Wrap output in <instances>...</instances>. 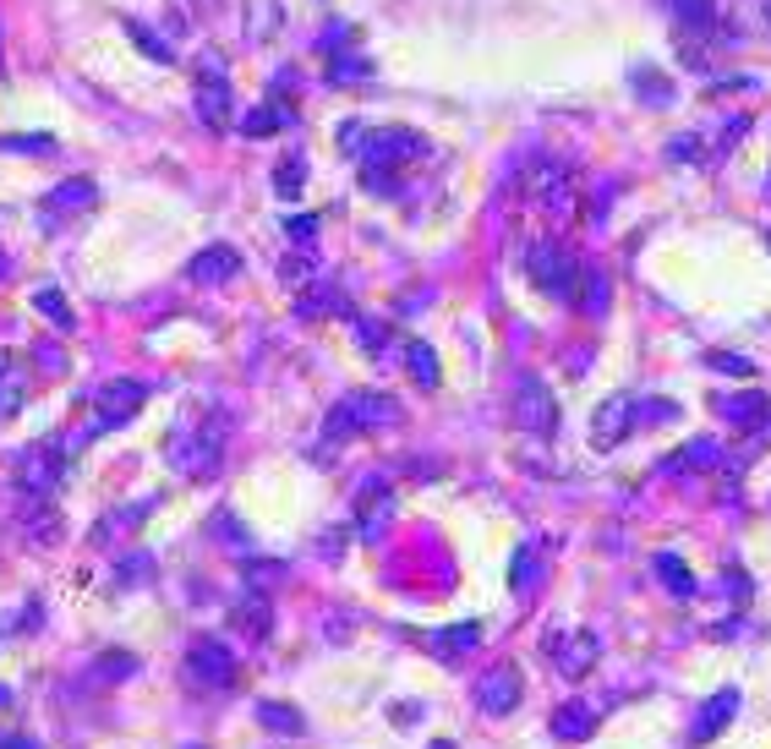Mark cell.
<instances>
[{"mask_svg":"<svg viewBox=\"0 0 771 749\" xmlns=\"http://www.w3.org/2000/svg\"><path fill=\"white\" fill-rule=\"evenodd\" d=\"M225 432H230V416H214V411H186L181 427L170 432V471L181 476H214L219 454H225Z\"/></svg>","mask_w":771,"mask_h":749,"instance_id":"1","label":"cell"},{"mask_svg":"<svg viewBox=\"0 0 771 749\" xmlns=\"http://www.w3.org/2000/svg\"><path fill=\"white\" fill-rule=\"evenodd\" d=\"M525 274H531V285L542 290V296L569 301V307H575L586 263H580V257L564 247V241H531V247H525Z\"/></svg>","mask_w":771,"mask_h":749,"instance_id":"2","label":"cell"},{"mask_svg":"<svg viewBox=\"0 0 771 749\" xmlns=\"http://www.w3.org/2000/svg\"><path fill=\"white\" fill-rule=\"evenodd\" d=\"M400 421V405L389 394H345L340 405L323 421V443H340V438H356V432H378V427H394Z\"/></svg>","mask_w":771,"mask_h":749,"instance_id":"3","label":"cell"},{"mask_svg":"<svg viewBox=\"0 0 771 749\" xmlns=\"http://www.w3.org/2000/svg\"><path fill=\"white\" fill-rule=\"evenodd\" d=\"M514 421H520V432H536V438H547L558 427V400L536 372L514 378Z\"/></svg>","mask_w":771,"mask_h":749,"instance_id":"4","label":"cell"},{"mask_svg":"<svg viewBox=\"0 0 771 749\" xmlns=\"http://www.w3.org/2000/svg\"><path fill=\"white\" fill-rule=\"evenodd\" d=\"M61 476H66V449H55V443H39L17 460V487L28 498H50L61 487Z\"/></svg>","mask_w":771,"mask_h":749,"instance_id":"5","label":"cell"},{"mask_svg":"<svg viewBox=\"0 0 771 749\" xmlns=\"http://www.w3.org/2000/svg\"><path fill=\"white\" fill-rule=\"evenodd\" d=\"M230 115H236V99H230V77L219 61H203V77H197V121L225 132Z\"/></svg>","mask_w":771,"mask_h":749,"instance_id":"6","label":"cell"},{"mask_svg":"<svg viewBox=\"0 0 771 749\" xmlns=\"http://www.w3.org/2000/svg\"><path fill=\"white\" fill-rule=\"evenodd\" d=\"M143 400H148V383H137V378H115V383H104V389H99V405H93V432L121 427L126 416L143 411Z\"/></svg>","mask_w":771,"mask_h":749,"instance_id":"7","label":"cell"},{"mask_svg":"<svg viewBox=\"0 0 771 749\" xmlns=\"http://www.w3.org/2000/svg\"><path fill=\"white\" fill-rule=\"evenodd\" d=\"M739 706H744V695H739V689H717V695H711L706 706L695 711V722H689V744H695V749L717 744L722 733H728V722L739 717Z\"/></svg>","mask_w":771,"mask_h":749,"instance_id":"8","label":"cell"},{"mask_svg":"<svg viewBox=\"0 0 771 749\" xmlns=\"http://www.w3.org/2000/svg\"><path fill=\"white\" fill-rule=\"evenodd\" d=\"M186 673L197 678V684H214V689H230L236 684V662H230V651L219 646V640H192V651H186Z\"/></svg>","mask_w":771,"mask_h":749,"instance_id":"9","label":"cell"},{"mask_svg":"<svg viewBox=\"0 0 771 749\" xmlns=\"http://www.w3.org/2000/svg\"><path fill=\"white\" fill-rule=\"evenodd\" d=\"M520 667H487L482 678H476V706L487 711V717H504V711L520 706Z\"/></svg>","mask_w":771,"mask_h":749,"instance_id":"10","label":"cell"},{"mask_svg":"<svg viewBox=\"0 0 771 749\" xmlns=\"http://www.w3.org/2000/svg\"><path fill=\"white\" fill-rule=\"evenodd\" d=\"M629 432H635V400L629 394H613L607 405H597V416H591V443L597 449H618Z\"/></svg>","mask_w":771,"mask_h":749,"instance_id":"11","label":"cell"},{"mask_svg":"<svg viewBox=\"0 0 771 749\" xmlns=\"http://www.w3.org/2000/svg\"><path fill=\"white\" fill-rule=\"evenodd\" d=\"M597 651H602V640L597 635H586V629H580V635H564V640H553V667L564 678H586L591 673V662H597Z\"/></svg>","mask_w":771,"mask_h":749,"instance_id":"12","label":"cell"},{"mask_svg":"<svg viewBox=\"0 0 771 749\" xmlns=\"http://www.w3.org/2000/svg\"><path fill=\"white\" fill-rule=\"evenodd\" d=\"M236 268H241L236 247H208L186 263V279H192V285H225V279H236Z\"/></svg>","mask_w":771,"mask_h":749,"instance_id":"13","label":"cell"},{"mask_svg":"<svg viewBox=\"0 0 771 749\" xmlns=\"http://www.w3.org/2000/svg\"><path fill=\"white\" fill-rule=\"evenodd\" d=\"M717 460H722V443H717V438H695V443H684L679 454H668V460H662V476H679V471H711Z\"/></svg>","mask_w":771,"mask_h":749,"instance_id":"14","label":"cell"},{"mask_svg":"<svg viewBox=\"0 0 771 749\" xmlns=\"http://www.w3.org/2000/svg\"><path fill=\"white\" fill-rule=\"evenodd\" d=\"M482 646V624H454V629H438V635H427V651H438L443 662H460L465 651H476Z\"/></svg>","mask_w":771,"mask_h":749,"instance_id":"15","label":"cell"},{"mask_svg":"<svg viewBox=\"0 0 771 749\" xmlns=\"http://www.w3.org/2000/svg\"><path fill=\"white\" fill-rule=\"evenodd\" d=\"M553 733H558L564 744H586L591 733H597V706H586V700H569V706L553 717Z\"/></svg>","mask_w":771,"mask_h":749,"instance_id":"16","label":"cell"},{"mask_svg":"<svg viewBox=\"0 0 771 749\" xmlns=\"http://www.w3.org/2000/svg\"><path fill=\"white\" fill-rule=\"evenodd\" d=\"M93 197H99V192H93L88 181H66V186H55V192H50V197H44V203H39V214H44V219L83 214V208H93Z\"/></svg>","mask_w":771,"mask_h":749,"instance_id":"17","label":"cell"},{"mask_svg":"<svg viewBox=\"0 0 771 749\" xmlns=\"http://www.w3.org/2000/svg\"><path fill=\"white\" fill-rule=\"evenodd\" d=\"M575 307L586 312V318H602V312L613 307V279H607L602 268H586V274H580V296H575Z\"/></svg>","mask_w":771,"mask_h":749,"instance_id":"18","label":"cell"},{"mask_svg":"<svg viewBox=\"0 0 771 749\" xmlns=\"http://www.w3.org/2000/svg\"><path fill=\"white\" fill-rule=\"evenodd\" d=\"M722 416L739 421V427H766L771 421V394H733V400H722Z\"/></svg>","mask_w":771,"mask_h":749,"instance_id":"19","label":"cell"},{"mask_svg":"<svg viewBox=\"0 0 771 749\" xmlns=\"http://www.w3.org/2000/svg\"><path fill=\"white\" fill-rule=\"evenodd\" d=\"M22 400H28V372H22L17 361H0V421L17 416Z\"/></svg>","mask_w":771,"mask_h":749,"instance_id":"20","label":"cell"},{"mask_svg":"<svg viewBox=\"0 0 771 749\" xmlns=\"http://www.w3.org/2000/svg\"><path fill=\"white\" fill-rule=\"evenodd\" d=\"M651 569L662 575V585H668L673 596H695V575L684 569V558H679V553H657V558H651Z\"/></svg>","mask_w":771,"mask_h":749,"instance_id":"21","label":"cell"},{"mask_svg":"<svg viewBox=\"0 0 771 749\" xmlns=\"http://www.w3.org/2000/svg\"><path fill=\"white\" fill-rule=\"evenodd\" d=\"M290 121H296V115H290L285 104H257L247 121H241V132H247V137H268V132H285Z\"/></svg>","mask_w":771,"mask_h":749,"instance_id":"22","label":"cell"},{"mask_svg":"<svg viewBox=\"0 0 771 749\" xmlns=\"http://www.w3.org/2000/svg\"><path fill=\"white\" fill-rule=\"evenodd\" d=\"M33 307H39V312H44V318H50V323H55V329H61V334H72V329H77L72 307H66V296H61V290H55V285L33 290Z\"/></svg>","mask_w":771,"mask_h":749,"instance_id":"23","label":"cell"},{"mask_svg":"<svg viewBox=\"0 0 771 749\" xmlns=\"http://www.w3.org/2000/svg\"><path fill=\"white\" fill-rule=\"evenodd\" d=\"M668 6H673V17H679V28H695V33L717 28V6H711V0H668Z\"/></svg>","mask_w":771,"mask_h":749,"instance_id":"24","label":"cell"},{"mask_svg":"<svg viewBox=\"0 0 771 749\" xmlns=\"http://www.w3.org/2000/svg\"><path fill=\"white\" fill-rule=\"evenodd\" d=\"M629 83L640 88V99H646V104H657V110H662V104H673V83L662 72H651V66H635V72H629Z\"/></svg>","mask_w":771,"mask_h":749,"instance_id":"25","label":"cell"},{"mask_svg":"<svg viewBox=\"0 0 771 749\" xmlns=\"http://www.w3.org/2000/svg\"><path fill=\"white\" fill-rule=\"evenodd\" d=\"M301 186H307V159L301 154H285L274 165V192L279 197H301Z\"/></svg>","mask_w":771,"mask_h":749,"instance_id":"26","label":"cell"},{"mask_svg":"<svg viewBox=\"0 0 771 749\" xmlns=\"http://www.w3.org/2000/svg\"><path fill=\"white\" fill-rule=\"evenodd\" d=\"M329 307H340L345 318H350V307L340 301V290H329V285H312L307 296H296V312H301V318H323Z\"/></svg>","mask_w":771,"mask_h":749,"instance_id":"27","label":"cell"},{"mask_svg":"<svg viewBox=\"0 0 771 749\" xmlns=\"http://www.w3.org/2000/svg\"><path fill=\"white\" fill-rule=\"evenodd\" d=\"M405 361H411V378L422 383V389H432V383H438V356H432L422 339H411V345H405Z\"/></svg>","mask_w":771,"mask_h":749,"instance_id":"28","label":"cell"},{"mask_svg":"<svg viewBox=\"0 0 771 749\" xmlns=\"http://www.w3.org/2000/svg\"><path fill=\"white\" fill-rule=\"evenodd\" d=\"M126 33H132V39L143 44V55H148V61H175V50H170L165 39H159L154 28H148V22H137V17H132V22H126Z\"/></svg>","mask_w":771,"mask_h":749,"instance_id":"29","label":"cell"},{"mask_svg":"<svg viewBox=\"0 0 771 749\" xmlns=\"http://www.w3.org/2000/svg\"><path fill=\"white\" fill-rule=\"evenodd\" d=\"M257 722L274 728V733H301V711H285L279 700H263V706H257Z\"/></svg>","mask_w":771,"mask_h":749,"instance_id":"30","label":"cell"},{"mask_svg":"<svg viewBox=\"0 0 771 749\" xmlns=\"http://www.w3.org/2000/svg\"><path fill=\"white\" fill-rule=\"evenodd\" d=\"M372 77V61H361V55H334L329 61V83H367Z\"/></svg>","mask_w":771,"mask_h":749,"instance_id":"31","label":"cell"},{"mask_svg":"<svg viewBox=\"0 0 771 749\" xmlns=\"http://www.w3.org/2000/svg\"><path fill=\"white\" fill-rule=\"evenodd\" d=\"M241 629L268 635V602H263V596H257V602H241Z\"/></svg>","mask_w":771,"mask_h":749,"instance_id":"32","label":"cell"},{"mask_svg":"<svg viewBox=\"0 0 771 749\" xmlns=\"http://www.w3.org/2000/svg\"><path fill=\"white\" fill-rule=\"evenodd\" d=\"M0 148H11V154H55L50 137H0Z\"/></svg>","mask_w":771,"mask_h":749,"instance_id":"33","label":"cell"},{"mask_svg":"<svg viewBox=\"0 0 771 749\" xmlns=\"http://www.w3.org/2000/svg\"><path fill=\"white\" fill-rule=\"evenodd\" d=\"M536 585V558H531V547H525L520 558H514V591H531Z\"/></svg>","mask_w":771,"mask_h":749,"instance_id":"34","label":"cell"},{"mask_svg":"<svg viewBox=\"0 0 771 749\" xmlns=\"http://www.w3.org/2000/svg\"><path fill=\"white\" fill-rule=\"evenodd\" d=\"M312 230H318V219H312V214L285 219V236H290V241H312Z\"/></svg>","mask_w":771,"mask_h":749,"instance_id":"35","label":"cell"},{"mask_svg":"<svg viewBox=\"0 0 771 749\" xmlns=\"http://www.w3.org/2000/svg\"><path fill=\"white\" fill-rule=\"evenodd\" d=\"M711 367H722V372H739V378H744V372H750V361H744V356H728V350H717V356H711Z\"/></svg>","mask_w":771,"mask_h":749,"instance_id":"36","label":"cell"},{"mask_svg":"<svg viewBox=\"0 0 771 749\" xmlns=\"http://www.w3.org/2000/svg\"><path fill=\"white\" fill-rule=\"evenodd\" d=\"M186 6H192V17H219V11H225V0H186Z\"/></svg>","mask_w":771,"mask_h":749,"instance_id":"37","label":"cell"},{"mask_svg":"<svg viewBox=\"0 0 771 749\" xmlns=\"http://www.w3.org/2000/svg\"><path fill=\"white\" fill-rule=\"evenodd\" d=\"M0 274H6V257H0Z\"/></svg>","mask_w":771,"mask_h":749,"instance_id":"38","label":"cell"},{"mask_svg":"<svg viewBox=\"0 0 771 749\" xmlns=\"http://www.w3.org/2000/svg\"><path fill=\"white\" fill-rule=\"evenodd\" d=\"M766 17H771V0H766Z\"/></svg>","mask_w":771,"mask_h":749,"instance_id":"39","label":"cell"}]
</instances>
